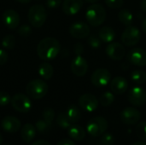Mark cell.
I'll list each match as a JSON object with an SVG mask.
<instances>
[{
	"label": "cell",
	"instance_id": "obj_1",
	"mask_svg": "<svg viewBox=\"0 0 146 145\" xmlns=\"http://www.w3.org/2000/svg\"><path fill=\"white\" fill-rule=\"evenodd\" d=\"M61 50L59 41L54 38H44L39 41L37 46L38 56L43 61H50L55 59Z\"/></svg>",
	"mask_w": 146,
	"mask_h": 145
},
{
	"label": "cell",
	"instance_id": "obj_2",
	"mask_svg": "<svg viewBox=\"0 0 146 145\" xmlns=\"http://www.w3.org/2000/svg\"><path fill=\"white\" fill-rule=\"evenodd\" d=\"M86 18L91 26H98L106 20V10L102 4L92 3L86 9Z\"/></svg>",
	"mask_w": 146,
	"mask_h": 145
},
{
	"label": "cell",
	"instance_id": "obj_3",
	"mask_svg": "<svg viewBox=\"0 0 146 145\" xmlns=\"http://www.w3.org/2000/svg\"><path fill=\"white\" fill-rule=\"evenodd\" d=\"M49 86L44 80L33 79L31 80L26 86V92L28 97L33 99H41L47 94Z\"/></svg>",
	"mask_w": 146,
	"mask_h": 145
},
{
	"label": "cell",
	"instance_id": "obj_4",
	"mask_svg": "<svg viewBox=\"0 0 146 145\" xmlns=\"http://www.w3.org/2000/svg\"><path fill=\"white\" fill-rule=\"evenodd\" d=\"M47 11L45 8L41 4L33 5L28 11V21L30 24L35 27H41L46 21Z\"/></svg>",
	"mask_w": 146,
	"mask_h": 145
},
{
	"label": "cell",
	"instance_id": "obj_5",
	"mask_svg": "<svg viewBox=\"0 0 146 145\" xmlns=\"http://www.w3.org/2000/svg\"><path fill=\"white\" fill-rule=\"evenodd\" d=\"M108 129V121L102 116L92 118L86 126L87 132L92 137H99L105 133Z\"/></svg>",
	"mask_w": 146,
	"mask_h": 145
},
{
	"label": "cell",
	"instance_id": "obj_6",
	"mask_svg": "<svg viewBox=\"0 0 146 145\" xmlns=\"http://www.w3.org/2000/svg\"><path fill=\"white\" fill-rule=\"evenodd\" d=\"M121 42L124 45L132 47L136 45L141 38V32L137 26H128L121 34Z\"/></svg>",
	"mask_w": 146,
	"mask_h": 145
},
{
	"label": "cell",
	"instance_id": "obj_7",
	"mask_svg": "<svg viewBox=\"0 0 146 145\" xmlns=\"http://www.w3.org/2000/svg\"><path fill=\"white\" fill-rule=\"evenodd\" d=\"M11 105L17 112L27 113L32 109V102L28 96L23 93H17L11 98Z\"/></svg>",
	"mask_w": 146,
	"mask_h": 145
},
{
	"label": "cell",
	"instance_id": "obj_8",
	"mask_svg": "<svg viewBox=\"0 0 146 145\" xmlns=\"http://www.w3.org/2000/svg\"><path fill=\"white\" fill-rule=\"evenodd\" d=\"M91 81L97 87L106 86L111 81V73L106 68H98L92 73Z\"/></svg>",
	"mask_w": 146,
	"mask_h": 145
},
{
	"label": "cell",
	"instance_id": "obj_9",
	"mask_svg": "<svg viewBox=\"0 0 146 145\" xmlns=\"http://www.w3.org/2000/svg\"><path fill=\"white\" fill-rule=\"evenodd\" d=\"M120 117L124 124L128 126H133L139 122L141 118V113L136 108L127 107L121 111Z\"/></svg>",
	"mask_w": 146,
	"mask_h": 145
},
{
	"label": "cell",
	"instance_id": "obj_10",
	"mask_svg": "<svg viewBox=\"0 0 146 145\" xmlns=\"http://www.w3.org/2000/svg\"><path fill=\"white\" fill-rule=\"evenodd\" d=\"M128 101L136 107L145 105L146 103V91L140 86H134L128 93Z\"/></svg>",
	"mask_w": 146,
	"mask_h": 145
},
{
	"label": "cell",
	"instance_id": "obj_11",
	"mask_svg": "<svg viewBox=\"0 0 146 145\" xmlns=\"http://www.w3.org/2000/svg\"><path fill=\"white\" fill-rule=\"evenodd\" d=\"M99 104L98 99L91 93H86L80 97L79 105L80 107L86 112L95 111Z\"/></svg>",
	"mask_w": 146,
	"mask_h": 145
},
{
	"label": "cell",
	"instance_id": "obj_12",
	"mask_svg": "<svg viewBox=\"0 0 146 145\" xmlns=\"http://www.w3.org/2000/svg\"><path fill=\"white\" fill-rule=\"evenodd\" d=\"M127 57L128 62L135 66H146V51L142 48H133L130 50Z\"/></svg>",
	"mask_w": 146,
	"mask_h": 145
},
{
	"label": "cell",
	"instance_id": "obj_13",
	"mask_svg": "<svg viewBox=\"0 0 146 145\" xmlns=\"http://www.w3.org/2000/svg\"><path fill=\"white\" fill-rule=\"evenodd\" d=\"M91 29L90 26L83 22V21H77L73 23L69 27V33L73 38L82 39L90 35Z\"/></svg>",
	"mask_w": 146,
	"mask_h": 145
},
{
	"label": "cell",
	"instance_id": "obj_14",
	"mask_svg": "<svg viewBox=\"0 0 146 145\" xmlns=\"http://www.w3.org/2000/svg\"><path fill=\"white\" fill-rule=\"evenodd\" d=\"M105 52L107 56L114 61H120L123 59L126 55L125 47L118 42L110 43L106 47Z\"/></svg>",
	"mask_w": 146,
	"mask_h": 145
},
{
	"label": "cell",
	"instance_id": "obj_15",
	"mask_svg": "<svg viewBox=\"0 0 146 145\" xmlns=\"http://www.w3.org/2000/svg\"><path fill=\"white\" fill-rule=\"evenodd\" d=\"M88 70L87 61L81 56H76L71 63V71L77 77H83Z\"/></svg>",
	"mask_w": 146,
	"mask_h": 145
},
{
	"label": "cell",
	"instance_id": "obj_16",
	"mask_svg": "<svg viewBox=\"0 0 146 145\" xmlns=\"http://www.w3.org/2000/svg\"><path fill=\"white\" fill-rule=\"evenodd\" d=\"M3 24L9 29H16L20 25V15L19 14L11 9H6L2 15Z\"/></svg>",
	"mask_w": 146,
	"mask_h": 145
},
{
	"label": "cell",
	"instance_id": "obj_17",
	"mask_svg": "<svg viewBox=\"0 0 146 145\" xmlns=\"http://www.w3.org/2000/svg\"><path fill=\"white\" fill-rule=\"evenodd\" d=\"M21 121L15 116H6L2 120L1 127L2 129L9 133L17 132L21 129Z\"/></svg>",
	"mask_w": 146,
	"mask_h": 145
},
{
	"label": "cell",
	"instance_id": "obj_18",
	"mask_svg": "<svg viewBox=\"0 0 146 145\" xmlns=\"http://www.w3.org/2000/svg\"><path fill=\"white\" fill-rule=\"evenodd\" d=\"M83 4V0H64L62 3V11L68 15H74L80 12Z\"/></svg>",
	"mask_w": 146,
	"mask_h": 145
},
{
	"label": "cell",
	"instance_id": "obj_19",
	"mask_svg": "<svg viewBox=\"0 0 146 145\" xmlns=\"http://www.w3.org/2000/svg\"><path fill=\"white\" fill-rule=\"evenodd\" d=\"M128 88L127 80L121 76H116L110 81V89L113 93L117 95L124 94Z\"/></svg>",
	"mask_w": 146,
	"mask_h": 145
},
{
	"label": "cell",
	"instance_id": "obj_20",
	"mask_svg": "<svg viewBox=\"0 0 146 145\" xmlns=\"http://www.w3.org/2000/svg\"><path fill=\"white\" fill-rule=\"evenodd\" d=\"M36 134V128L33 125L27 123L21 128V137L22 140L28 144L33 140Z\"/></svg>",
	"mask_w": 146,
	"mask_h": 145
},
{
	"label": "cell",
	"instance_id": "obj_21",
	"mask_svg": "<svg viewBox=\"0 0 146 145\" xmlns=\"http://www.w3.org/2000/svg\"><path fill=\"white\" fill-rule=\"evenodd\" d=\"M68 136L75 140V141H82L86 138V131L80 125H71V126L68 129Z\"/></svg>",
	"mask_w": 146,
	"mask_h": 145
},
{
	"label": "cell",
	"instance_id": "obj_22",
	"mask_svg": "<svg viewBox=\"0 0 146 145\" xmlns=\"http://www.w3.org/2000/svg\"><path fill=\"white\" fill-rule=\"evenodd\" d=\"M98 37L100 38L102 42L110 44L114 41L115 38V32L113 28L110 26H104L99 29Z\"/></svg>",
	"mask_w": 146,
	"mask_h": 145
},
{
	"label": "cell",
	"instance_id": "obj_23",
	"mask_svg": "<svg viewBox=\"0 0 146 145\" xmlns=\"http://www.w3.org/2000/svg\"><path fill=\"white\" fill-rule=\"evenodd\" d=\"M54 73V69L51 64L49 62H43L38 67V74L40 77L45 80H49L52 78Z\"/></svg>",
	"mask_w": 146,
	"mask_h": 145
},
{
	"label": "cell",
	"instance_id": "obj_24",
	"mask_svg": "<svg viewBox=\"0 0 146 145\" xmlns=\"http://www.w3.org/2000/svg\"><path fill=\"white\" fill-rule=\"evenodd\" d=\"M66 114L72 124H75V123L79 122L81 118V113H80V109H78V107L75 105L69 106V108L67 109Z\"/></svg>",
	"mask_w": 146,
	"mask_h": 145
},
{
	"label": "cell",
	"instance_id": "obj_25",
	"mask_svg": "<svg viewBox=\"0 0 146 145\" xmlns=\"http://www.w3.org/2000/svg\"><path fill=\"white\" fill-rule=\"evenodd\" d=\"M118 19L119 21L125 26H131L133 23V14L127 9H122L118 13Z\"/></svg>",
	"mask_w": 146,
	"mask_h": 145
},
{
	"label": "cell",
	"instance_id": "obj_26",
	"mask_svg": "<svg viewBox=\"0 0 146 145\" xmlns=\"http://www.w3.org/2000/svg\"><path fill=\"white\" fill-rule=\"evenodd\" d=\"M56 124L61 129H63V130L68 129L72 125V123L69 121L67 114L63 113V112L60 113L57 115V117H56Z\"/></svg>",
	"mask_w": 146,
	"mask_h": 145
},
{
	"label": "cell",
	"instance_id": "obj_27",
	"mask_svg": "<svg viewBox=\"0 0 146 145\" xmlns=\"http://www.w3.org/2000/svg\"><path fill=\"white\" fill-rule=\"evenodd\" d=\"M132 80L138 85H143L146 82V73L143 70L136 69L131 73Z\"/></svg>",
	"mask_w": 146,
	"mask_h": 145
},
{
	"label": "cell",
	"instance_id": "obj_28",
	"mask_svg": "<svg viewBox=\"0 0 146 145\" xmlns=\"http://www.w3.org/2000/svg\"><path fill=\"white\" fill-rule=\"evenodd\" d=\"M115 101V96L110 91H106L104 94L101 95L99 98V103L104 107H109Z\"/></svg>",
	"mask_w": 146,
	"mask_h": 145
},
{
	"label": "cell",
	"instance_id": "obj_29",
	"mask_svg": "<svg viewBox=\"0 0 146 145\" xmlns=\"http://www.w3.org/2000/svg\"><path fill=\"white\" fill-rule=\"evenodd\" d=\"M35 128L38 132H39L40 133L45 134L47 132H50V128H51V124L47 122L46 121H44V119L42 120H38L36 121L35 123Z\"/></svg>",
	"mask_w": 146,
	"mask_h": 145
},
{
	"label": "cell",
	"instance_id": "obj_30",
	"mask_svg": "<svg viewBox=\"0 0 146 145\" xmlns=\"http://www.w3.org/2000/svg\"><path fill=\"white\" fill-rule=\"evenodd\" d=\"M15 45V38L12 34L6 35L2 40V46L6 50H12Z\"/></svg>",
	"mask_w": 146,
	"mask_h": 145
},
{
	"label": "cell",
	"instance_id": "obj_31",
	"mask_svg": "<svg viewBox=\"0 0 146 145\" xmlns=\"http://www.w3.org/2000/svg\"><path fill=\"white\" fill-rule=\"evenodd\" d=\"M137 136L143 141H146V121H140L135 129Z\"/></svg>",
	"mask_w": 146,
	"mask_h": 145
},
{
	"label": "cell",
	"instance_id": "obj_32",
	"mask_svg": "<svg viewBox=\"0 0 146 145\" xmlns=\"http://www.w3.org/2000/svg\"><path fill=\"white\" fill-rule=\"evenodd\" d=\"M101 39L100 38L96 35V34H92L90 36H88V39H87V43L89 44L90 47H92V49L96 50L98 48H99L101 46Z\"/></svg>",
	"mask_w": 146,
	"mask_h": 145
},
{
	"label": "cell",
	"instance_id": "obj_33",
	"mask_svg": "<svg viewBox=\"0 0 146 145\" xmlns=\"http://www.w3.org/2000/svg\"><path fill=\"white\" fill-rule=\"evenodd\" d=\"M99 142L102 145H113L115 143V137L110 132H105L101 137Z\"/></svg>",
	"mask_w": 146,
	"mask_h": 145
},
{
	"label": "cell",
	"instance_id": "obj_34",
	"mask_svg": "<svg viewBox=\"0 0 146 145\" xmlns=\"http://www.w3.org/2000/svg\"><path fill=\"white\" fill-rule=\"evenodd\" d=\"M42 116H43V119L44 121H46L47 122L52 124V121H53V120L55 118V111L51 108H46L43 111Z\"/></svg>",
	"mask_w": 146,
	"mask_h": 145
},
{
	"label": "cell",
	"instance_id": "obj_35",
	"mask_svg": "<svg viewBox=\"0 0 146 145\" xmlns=\"http://www.w3.org/2000/svg\"><path fill=\"white\" fill-rule=\"evenodd\" d=\"M106 5L110 9H120L124 3V0H105Z\"/></svg>",
	"mask_w": 146,
	"mask_h": 145
},
{
	"label": "cell",
	"instance_id": "obj_36",
	"mask_svg": "<svg viewBox=\"0 0 146 145\" xmlns=\"http://www.w3.org/2000/svg\"><path fill=\"white\" fill-rule=\"evenodd\" d=\"M11 103V97L6 91H0V106H6Z\"/></svg>",
	"mask_w": 146,
	"mask_h": 145
},
{
	"label": "cell",
	"instance_id": "obj_37",
	"mask_svg": "<svg viewBox=\"0 0 146 145\" xmlns=\"http://www.w3.org/2000/svg\"><path fill=\"white\" fill-rule=\"evenodd\" d=\"M17 32H18V33L21 36H22V37H27V36H29L31 34L32 28L28 25H22V26H21L18 28Z\"/></svg>",
	"mask_w": 146,
	"mask_h": 145
},
{
	"label": "cell",
	"instance_id": "obj_38",
	"mask_svg": "<svg viewBox=\"0 0 146 145\" xmlns=\"http://www.w3.org/2000/svg\"><path fill=\"white\" fill-rule=\"evenodd\" d=\"M62 2V0H47L46 5L50 9H56L61 5Z\"/></svg>",
	"mask_w": 146,
	"mask_h": 145
},
{
	"label": "cell",
	"instance_id": "obj_39",
	"mask_svg": "<svg viewBox=\"0 0 146 145\" xmlns=\"http://www.w3.org/2000/svg\"><path fill=\"white\" fill-rule=\"evenodd\" d=\"M8 61V53L6 50L0 49V66L4 65Z\"/></svg>",
	"mask_w": 146,
	"mask_h": 145
},
{
	"label": "cell",
	"instance_id": "obj_40",
	"mask_svg": "<svg viewBox=\"0 0 146 145\" xmlns=\"http://www.w3.org/2000/svg\"><path fill=\"white\" fill-rule=\"evenodd\" d=\"M74 52L77 56L79 55H81L83 52H84V47L81 44H76L75 46H74Z\"/></svg>",
	"mask_w": 146,
	"mask_h": 145
},
{
	"label": "cell",
	"instance_id": "obj_41",
	"mask_svg": "<svg viewBox=\"0 0 146 145\" xmlns=\"http://www.w3.org/2000/svg\"><path fill=\"white\" fill-rule=\"evenodd\" d=\"M56 145H76L74 141H72L71 139H62L61 141H59Z\"/></svg>",
	"mask_w": 146,
	"mask_h": 145
},
{
	"label": "cell",
	"instance_id": "obj_42",
	"mask_svg": "<svg viewBox=\"0 0 146 145\" xmlns=\"http://www.w3.org/2000/svg\"><path fill=\"white\" fill-rule=\"evenodd\" d=\"M31 145H51L48 141H45V140H38V141H35L33 142Z\"/></svg>",
	"mask_w": 146,
	"mask_h": 145
},
{
	"label": "cell",
	"instance_id": "obj_43",
	"mask_svg": "<svg viewBox=\"0 0 146 145\" xmlns=\"http://www.w3.org/2000/svg\"><path fill=\"white\" fill-rule=\"evenodd\" d=\"M140 9L146 12V0H142L140 3Z\"/></svg>",
	"mask_w": 146,
	"mask_h": 145
},
{
	"label": "cell",
	"instance_id": "obj_44",
	"mask_svg": "<svg viewBox=\"0 0 146 145\" xmlns=\"http://www.w3.org/2000/svg\"><path fill=\"white\" fill-rule=\"evenodd\" d=\"M142 29H143L144 32L146 33V18L144 19V21H143V22H142Z\"/></svg>",
	"mask_w": 146,
	"mask_h": 145
},
{
	"label": "cell",
	"instance_id": "obj_45",
	"mask_svg": "<svg viewBox=\"0 0 146 145\" xmlns=\"http://www.w3.org/2000/svg\"><path fill=\"white\" fill-rule=\"evenodd\" d=\"M85 1H86V3H87L92 4V3H96L98 2L99 0H85Z\"/></svg>",
	"mask_w": 146,
	"mask_h": 145
},
{
	"label": "cell",
	"instance_id": "obj_46",
	"mask_svg": "<svg viewBox=\"0 0 146 145\" xmlns=\"http://www.w3.org/2000/svg\"><path fill=\"white\" fill-rule=\"evenodd\" d=\"M18 3H30L32 0H16Z\"/></svg>",
	"mask_w": 146,
	"mask_h": 145
},
{
	"label": "cell",
	"instance_id": "obj_47",
	"mask_svg": "<svg viewBox=\"0 0 146 145\" xmlns=\"http://www.w3.org/2000/svg\"><path fill=\"white\" fill-rule=\"evenodd\" d=\"M132 145H146V143L145 142H137Z\"/></svg>",
	"mask_w": 146,
	"mask_h": 145
},
{
	"label": "cell",
	"instance_id": "obj_48",
	"mask_svg": "<svg viewBox=\"0 0 146 145\" xmlns=\"http://www.w3.org/2000/svg\"><path fill=\"white\" fill-rule=\"evenodd\" d=\"M2 143H3V137H2V135L0 133V145L2 144Z\"/></svg>",
	"mask_w": 146,
	"mask_h": 145
},
{
	"label": "cell",
	"instance_id": "obj_49",
	"mask_svg": "<svg viewBox=\"0 0 146 145\" xmlns=\"http://www.w3.org/2000/svg\"><path fill=\"white\" fill-rule=\"evenodd\" d=\"M5 145H9V144H5Z\"/></svg>",
	"mask_w": 146,
	"mask_h": 145
}]
</instances>
